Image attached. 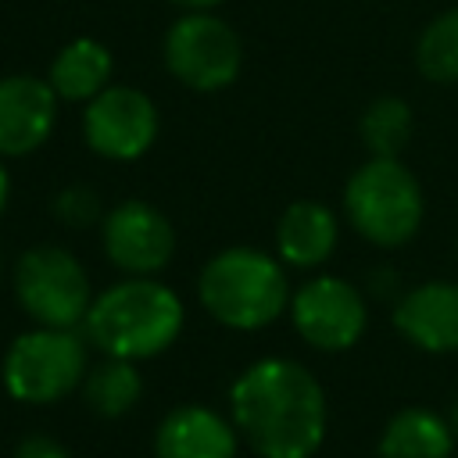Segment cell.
Returning a JSON list of instances; mask_svg holds the SVG:
<instances>
[{
	"label": "cell",
	"mask_w": 458,
	"mask_h": 458,
	"mask_svg": "<svg viewBox=\"0 0 458 458\" xmlns=\"http://www.w3.org/2000/svg\"><path fill=\"white\" fill-rule=\"evenodd\" d=\"M233 422L261 458H311L326 437V394L290 358H261L229 394Z\"/></svg>",
	"instance_id": "obj_1"
},
{
	"label": "cell",
	"mask_w": 458,
	"mask_h": 458,
	"mask_svg": "<svg viewBox=\"0 0 458 458\" xmlns=\"http://www.w3.org/2000/svg\"><path fill=\"white\" fill-rule=\"evenodd\" d=\"M82 326L89 344H97L107 358L140 361L161 354L179 336L182 301L175 297V290L147 276H132L93 297Z\"/></svg>",
	"instance_id": "obj_2"
},
{
	"label": "cell",
	"mask_w": 458,
	"mask_h": 458,
	"mask_svg": "<svg viewBox=\"0 0 458 458\" xmlns=\"http://www.w3.org/2000/svg\"><path fill=\"white\" fill-rule=\"evenodd\" d=\"M200 304L229 329H261L290 304V286L279 261L258 247L218 250L197 279Z\"/></svg>",
	"instance_id": "obj_3"
},
{
	"label": "cell",
	"mask_w": 458,
	"mask_h": 458,
	"mask_svg": "<svg viewBox=\"0 0 458 458\" xmlns=\"http://www.w3.org/2000/svg\"><path fill=\"white\" fill-rule=\"evenodd\" d=\"M351 225L376 247H401L422 225V190L397 157L365 161L344 186Z\"/></svg>",
	"instance_id": "obj_4"
},
{
	"label": "cell",
	"mask_w": 458,
	"mask_h": 458,
	"mask_svg": "<svg viewBox=\"0 0 458 458\" xmlns=\"http://www.w3.org/2000/svg\"><path fill=\"white\" fill-rule=\"evenodd\" d=\"M86 372V344L75 329H29L4 354V386L25 404L61 401Z\"/></svg>",
	"instance_id": "obj_5"
},
{
	"label": "cell",
	"mask_w": 458,
	"mask_h": 458,
	"mask_svg": "<svg viewBox=\"0 0 458 458\" xmlns=\"http://www.w3.org/2000/svg\"><path fill=\"white\" fill-rule=\"evenodd\" d=\"M14 293L25 315L47 329H75L93 304L86 268L54 243L32 247L14 265Z\"/></svg>",
	"instance_id": "obj_6"
},
{
	"label": "cell",
	"mask_w": 458,
	"mask_h": 458,
	"mask_svg": "<svg viewBox=\"0 0 458 458\" xmlns=\"http://www.w3.org/2000/svg\"><path fill=\"white\" fill-rule=\"evenodd\" d=\"M165 64L182 86L215 93L236 82L243 68V43L218 14L186 11L165 36Z\"/></svg>",
	"instance_id": "obj_7"
},
{
	"label": "cell",
	"mask_w": 458,
	"mask_h": 458,
	"mask_svg": "<svg viewBox=\"0 0 458 458\" xmlns=\"http://www.w3.org/2000/svg\"><path fill=\"white\" fill-rule=\"evenodd\" d=\"M82 136L107 161H136L157 140V107L136 86H107L86 104Z\"/></svg>",
	"instance_id": "obj_8"
},
{
	"label": "cell",
	"mask_w": 458,
	"mask_h": 458,
	"mask_svg": "<svg viewBox=\"0 0 458 458\" xmlns=\"http://www.w3.org/2000/svg\"><path fill=\"white\" fill-rule=\"evenodd\" d=\"M293 329L318 351H347L365 333V301L340 276H318L290 297Z\"/></svg>",
	"instance_id": "obj_9"
},
{
	"label": "cell",
	"mask_w": 458,
	"mask_h": 458,
	"mask_svg": "<svg viewBox=\"0 0 458 458\" xmlns=\"http://www.w3.org/2000/svg\"><path fill=\"white\" fill-rule=\"evenodd\" d=\"M104 254L114 268L129 276H150L161 272L172 261L175 250V229L172 222L147 200H122L104 215L100 225Z\"/></svg>",
	"instance_id": "obj_10"
},
{
	"label": "cell",
	"mask_w": 458,
	"mask_h": 458,
	"mask_svg": "<svg viewBox=\"0 0 458 458\" xmlns=\"http://www.w3.org/2000/svg\"><path fill=\"white\" fill-rule=\"evenodd\" d=\"M57 122V93L36 75L0 79V157H25L47 143Z\"/></svg>",
	"instance_id": "obj_11"
},
{
	"label": "cell",
	"mask_w": 458,
	"mask_h": 458,
	"mask_svg": "<svg viewBox=\"0 0 458 458\" xmlns=\"http://www.w3.org/2000/svg\"><path fill=\"white\" fill-rule=\"evenodd\" d=\"M394 326L422 351H458V283H422L408 290L394 308Z\"/></svg>",
	"instance_id": "obj_12"
},
{
	"label": "cell",
	"mask_w": 458,
	"mask_h": 458,
	"mask_svg": "<svg viewBox=\"0 0 458 458\" xmlns=\"http://www.w3.org/2000/svg\"><path fill=\"white\" fill-rule=\"evenodd\" d=\"M157 458H236V429L204 404L168 411L154 433Z\"/></svg>",
	"instance_id": "obj_13"
},
{
	"label": "cell",
	"mask_w": 458,
	"mask_h": 458,
	"mask_svg": "<svg viewBox=\"0 0 458 458\" xmlns=\"http://www.w3.org/2000/svg\"><path fill=\"white\" fill-rule=\"evenodd\" d=\"M336 247V218L318 200H293L276 225V250L293 268L322 265Z\"/></svg>",
	"instance_id": "obj_14"
},
{
	"label": "cell",
	"mask_w": 458,
	"mask_h": 458,
	"mask_svg": "<svg viewBox=\"0 0 458 458\" xmlns=\"http://www.w3.org/2000/svg\"><path fill=\"white\" fill-rule=\"evenodd\" d=\"M47 82L54 86L57 100H93L111 82V50L89 36L64 43L50 64Z\"/></svg>",
	"instance_id": "obj_15"
},
{
	"label": "cell",
	"mask_w": 458,
	"mask_h": 458,
	"mask_svg": "<svg viewBox=\"0 0 458 458\" xmlns=\"http://www.w3.org/2000/svg\"><path fill=\"white\" fill-rule=\"evenodd\" d=\"M451 426L429 408L397 411L379 437V458H451Z\"/></svg>",
	"instance_id": "obj_16"
},
{
	"label": "cell",
	"mask_w": 458,
	"mask_h": 458,
	"mask_svg": "<svg viewBox=\"0 0 458 458\" xmlns=\"http://www.w3.org/2000/svg\"><path fill=\"white\" fill-rule=\"evenodd\" d=\"M143 394V379L132 361L125 358H104L93 365L82 379V397L100 419H118L125 415Z\"/></svg>",
	"instance_id": "obj_17"
},
{
	"label": "cell",
	"mask_w": 458,
	"mask_h": 458,
	"mask_svg": "<svg viewBox=\"0 0 458 458\" xmlns=\"http://www.w3.org/2000/svg\"><path fill=\"white\" fill-rule=\"evenodd\" d=\"M415 64L429 82L440 86L458 82V7L437 14L422 29L415 43Z\"/></svg>",
	"instance_id": "obj_18"
},
{
	"label": "cell",
	"mask_w": 458,
	"mask_h": 458,
	"mask_svg": "<svg viewBox=\"0 0 458 458\" xmlns=\"http://www.w3.org/2000/svg\"><path fill=\"white\" fill-rule=\"evenodd\" d=\"M358 129L372 157H397L411 140V107L401 97H379L365 107Z\"/></svg>",
	"instance_id": "obj_19"
},
{
	"label": "cell",
	"mask_w": 458,
	"mask_h": 458,
	"mask_svg": "<svg viewBox=\"0 0 458 458\" xmlns=\"http://www.w3.org/2000/svg\"><path fill=\"white\" fill-rule=\"evenodd\" d=\"M54 215H57V222H64L72 229H89L104 218V208L89 186H64L54 197Z\"/></svg>",
	"instance_id": "obj_20"
},
{
	"label": "cell",
	"mask_w": 458,
	"mask_h": 458,
	"mask_svg": "<svg viewBox=\"0 0 458 458\" xmlns=\"http://www.w3.org/2000/svg\"><path fill=\"white\" fill-rule=\"evenodd\" d=\"M14 458H72L54 437H43V433H32L25 437L18 447H14Z\"/></svg>",
	"instance_id": "obj_21"
},
{
	"label": "cell",
	"mask_w": 458,
	"mask_h": 458,
	"mask_svg": "<svg viewBox=\"0 0 458 458\" xmlns=\"http://www.w3.org/2000/svg\"><path fill=\"white\" fill-rule=\"evenodd\" d=\"M172 4H179V7H186V11H211V7H218L222 0H172Z\"/></svg>",
	"instance_id": "obj_22"
},
{
	"label": "cell",
	"mask_w": 458,
	"mask_h": 458,
	"mask_svg": "<svg viewBox=\"0 0 458 458\" xmlns=\"http://www.w3.org/2000/svg\"><path fill=\"white\" fill-rule=\"evenodd\" d=\"M7 193H11V179H7V168H4V161H0V215H4V208H7Z\"/></svg>",
	"instance_id": "obj_23"
},
{
	"label": "cell",
	"mask_w": 458,
	"mask_h": 458,
	"mask_svg": "<svg viewBox=\"0 0 458 458\" xmlns=\"http://www.w3.org/2000/svg\"><path fill=\"white\" fill-rule=\"evenodd\" d=\"M451 429L458 433V404H454V411H451Z\"/></svg>",
	"instance_id": "obj_24"
}]
</instances>
